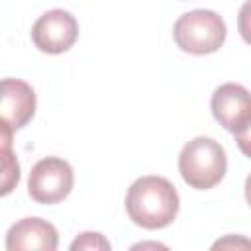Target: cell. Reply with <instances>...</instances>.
Wrapping results in <instances>:
<instances>
[{"label":"cell","instance_id":"6da1fadb","mask_svg":"<svg viewBox=\"0 0 251 251\" xmlns=\"http://www.w3.org/2000/svg\"><path fill=\"white\" fill-rule=\"evenodd\" d=\"M178 206L180 200L173 182L157 175L135 178L126 194V212L129 220L145 229L171 226L178 214Z\"/></svg>","mask_w":251,"mask_h":251},{"label":"cell","instance_id":"7a4b0ae2","mask_svg":"<svg viewBox=\"0 0 251 251\" xmlns=\"http://www.w3.org/2000/svg\"><path fill=\"white\" fill-rule=\"evenodd\" d=\"M182 180L196 190H210L222 182L227 171L226 149L212 137L198 135L190 139L178 155Z\"/></svg>","mask_w":251,"mask_h":251},{"label":"cell","instance_id":"3957f363","mask_svg":"<svg viewBox=\"0 0 251 251\" xmlns=\"http://www.w3.org/2000/svg\"><path fill=\"white\" fill-rule=\"evenodd\" d=\"M226 22L212 10H192L182 14L173 25L178 49L190 55L216 53L226 41Z\"/></svg>","mask_w":251,"mask_h":251},{"label":"cell","instance_id":"277c9868","mask_svg":"<svg viewBox=\"0 0 251 251\" xmlns=\"http://www.w3.org/2000/svg\"><path fill=\"white\" fill-rule=\"evenodd\" d=\"M75 186L73 167L61 157L39 159L27 178V194L37 204H59Z\"/></svg>","mask_w":251,"mask_h":251},{"label":"cell","instance_id":"5b68a950","mask_svg":"<svg viewBox=\"0 0 251 251\" xmlns=\"http://www.w3.org/2000/svg\"><path fill=\"white\" fill-rule=\"evenodd\" d=\"M78 39V22L76 18L61 8L49 10L39 16L31 27L33 45L49 55H59L69 51Z\"/></svg>","mask_w":251,"mask_h":251},{"label":"cell","instance_id":"8992f818","mask_svg":"<svg viewBox=\"0 0 251 251\" xmlns=\"http://www.w3.org/2000/svg\"><path fill=\"white\" fill-rule=\"evenodd\" d=\"M210 108L216 122L233 135L251 124V92L237 82L218 86L212 94Z\"/></svg>","mask_w":251,"mask_h":251},{"label":"cell","instance_id":"52a82bcc","mask_svg":"<svg viewBox=\"0 0 251 251\" xmlns=\"http://www.w3.org/2000/svg\"><path fill=\"white\" fill-rule=\"evenodd\" d=\"M35 92L20 78H4L0 94V120L6 122L14 131L29 124L35 114Z\"/></svg>","mask_w":251,"mask_h":251},{"label":"cell","instance_id":"ba28073f","mask_svg":"<svg viewBox=\"0 0 251 251\" xmlns=\"http://www.w3.org/2000/svg\"><path fill=\"white\" fill-rule=\"evenodd\" d=\"M59 245V233L53 224L41 218H24L10 226L6 233L8 251H55Z\"/></svg>","mask_w":251,"mask_h":251},{"label":"cell","instance_id":"9c48e42d","mask_svg":"<svg viewBox=\"0 0 251 251\" xmlns=\"http://www.w3.org/2000/svg\"><path fill=\"white\" fill-rule=\"evenodd\" d=\"M20 180V165L10 145H2V194H8Z\"/></svg>","mask_w":251,"mask_h":251},{"label":"cell","instance_id":"30bf717a","mask_svg":"<svg viewBox=\"0 0 251 251\" xmlns=\"http://www.w3.org/2000/svg\"><path fill=\"white\" fill-rule=\"evenodd\" d=\"M110 247H112L110 241L102 233H94V231H84L71 243L73 251H76V249H110Z\"/></svg>","mask_w":251,"mask_h":251},{"label":"cell","instance_id":"8fae6325","mask_svg":"<svg viewBox=\"0 0 251 251\" xmlns=\"http://www.w3.org/2000/svg\"><path fill=\"white\" fill-rule=\"evenodd\" d=\"M237 31L241 39L251 45V0H245L237 14Z\"/></svg>","mask_w":251,"mask_h":251},{"label":"cell","instance_id":"7c38bea8","mask_svg":"<svg viewBox=\"0 0 251 251\" xmlns=\"http://www.w3.org/2000/svg\"><path fill=\"white\" fill-rule=\"evenodd\" d=\"M218 247H235V249H251V241L241 237V235H227L226 239L222 241H216L214 243V249Z\"/></svg>","mask_w":251,"mask_h":251},{"label":"cell","instance_id":"4fadbf2b","mask_svg":"<svg viewBox=\"0 0 251 251\" xmlns=\"http://www.w3.org/2000/svg\"><path fill=\"white\" fill-rule=\"evenodd\" d=\"M235 143H237L239 151H241L245 157L251 159V124H249L243 131L235 133Z\"/></svg>","mask_w":251,"mask_h":251},{"label":"cell","instance_id":"5bb4252c","mask_svg":"<svg viewBox=\"0 0 251 251\" xmlns=\"http://www.w3.org/2000/svg\"><path fill=\"white\" fill-rule=\"evenodd\" d=\"M245 200H247V204L251 206V175L245 178Z\"/></svg>","mask_w":251,"mask_h":251}]
</instances>
